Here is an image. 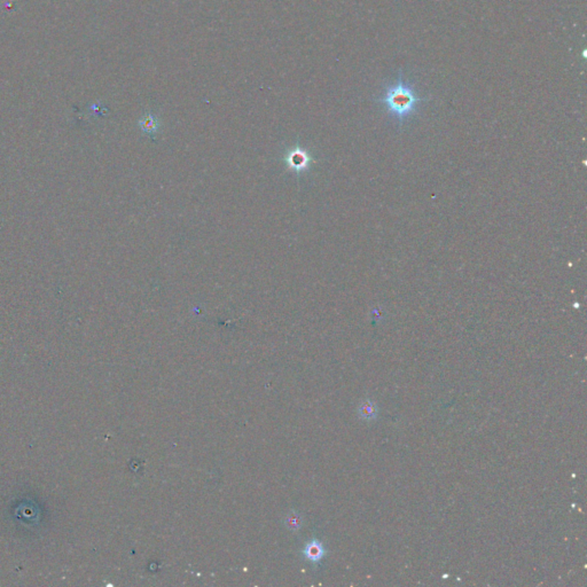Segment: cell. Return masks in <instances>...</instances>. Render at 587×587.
Here are the masks:
<instances>
[{
	"instance_id": "obj_5",
	"label": "cell",
	"mask_w": 587,
	"mask_h": 587,
	"mask_svg": "<svg viewBox=\"0 0 587 587\" xmlns=\"http://www.w3.org/2000/svg\"><path fill=\"white\" fill-rule=\"evenodd\" d=\"M289 162L291 164V167L296 168V169H302L305 168L307 165L308 162V157L307 155L305 154V152H291L290 157H289Z\"/></svg>"
},
{
	"instance_id": "obj_2",
	"label": "cell",
	"mask_w": 587,
	"mask_h": 587,
	"mask_svg": "<svg viewBox=\"0 0 587 587\" xmlns=\"http://www.w3.org/2000/svg\"><path fill=\"white\" fill-rule=\"evenodd\" d=\"M303 553L305 558H306L308 561L316 563L319 562L320 560L324 558L325 548L320 542H318V540H311V542L306 544Z\"/></svg>"
},
{
	"instance_id": "obj_4",
	"label": "cell",
	"mask_w": 587,
	"mask_h": 587,
	"mask_svg": "<svg viewBox=\"0 0 587 587\" xmlns=\"http://www.w3.org/2000/svg\"><path fill=\"white\" fill-rule=\"evenodd\" d=\"M139 125H140L142 131L146 132V133H148V134H152V133H155V132L158 130L160 123H158V119L155 117L154 115L147 114L140 119Z\"/></svg>"
},
{
	"instance_id": "obj_3",
	"label": "cell",
	"mask_w": 587,
	"mask_h": 587,
	"mask_svg": "<svg viewBox=\"0 0 587 587\" xmlns=\"http://www.w3.org/2000/svg\"><path fill=\"white\" fill-rule=\"evenodd\" d=\"M358 416L364 421H373L377 416V405L370 399H365L358 406Z\"/></svg>"
},
{
	"instance_id": "obj_6",
	"label": "cell",
	"mask_w": 587,
	"mask_h": 587,
	"mask_svg": "<svg viewBox=\"0 0 587 587\" xmlns=\"http://www.w3.org/2000/svg\"><path fill=\"white\" fill-rule=\"evenodd\" d=\"M284 523H286L288 529L293 530V531H296V530L301 528L302 519L297 513H290L287 515Z\"/></svg>"
},
{
	"instance_id": "obj_1",
	"label": "cell",
	"mask_w": 587,
	"mask_h": 587,
	"mask_svg": "<svg viewBox=\"0 0 587 587\" xmlns=\"http://www.w3.org/2000/svg\"><path fill=\"white\" fill-rule=\"evenodd\" d=\"M423 100L424 99L417 94L414 86L406 82L400 74L397 82L388 86L384 93L376 99V102L383 105L388 114L398 123L403 124L416 111L419 105Z\"/></svg>"
}]
</instances>
